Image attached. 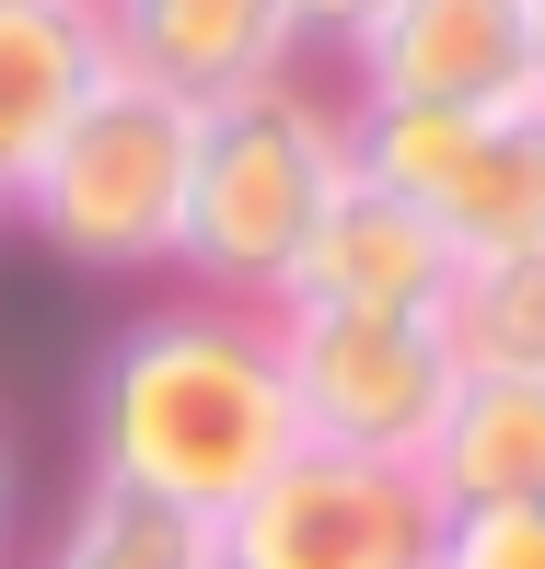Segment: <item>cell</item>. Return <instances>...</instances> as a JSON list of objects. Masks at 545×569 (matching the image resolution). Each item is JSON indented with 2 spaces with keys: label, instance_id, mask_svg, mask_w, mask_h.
Listing matches in <instances>:
<instances>
[{
  "label": "cell",
  "instance_id": "cell-1",
  "mask_svg": "<svg viewBox=\"0 0 545 569\" xmlns=\"http://www.w3.org/2000/svg\"><path fill=\"white\" fill-rule=\"evenodd\" d=\"M82 442H93L105 488H140L163 511L221 523L302 442L279 326L255 302H210V291H174L151 315H128L82 383Z\"/></svg>",
  "mask_w": 545,
  "mask_h": 569
},
{
  "label": "cell",
  "instance_id": "cell-2",
  "mask_svg": "<svg viewBox=\"0 0 545 569\" xmlns=\"http://www.w3.org/2000/svg\"><path fill=\"white\" fill-rule=\"evenodd\" d=\"M336 187H349V93H314L302 70H279L255 93L198 106L186 210H174V279L268 315Z\"/></svg>",
  "mask_w": 545,
  "mask_h": 569
},
{
  "label": "cell",
  "instance_id": "cell-3",
  "mask_svg": "<svg viewBox=\"0 0 545 569\" xmlns=\"http://www.w3.org/2000/svg\"><path fill=\"white\" fill-rule=\"evenodd\" d=\"M186 140H198V106H174L140 70H105V82L82 93V117L47 140V163L12 187L0 221H23L82 279H151V268H174Z\"/></svg>",
  "mask_w": 545,
  "mask_h": 569
},
{
  "label": "cell",
  "instance_id": "cell-4",
  "mask_svg": "<svg viewBox=\"0 0 545 569\" xmlns=\"http://www.w3.org/2000/svg\"><path fill=\"white\" fill-rule=\"evenodd\" d=\"M279 326V372H291L302 442L325 453H372V465H418L441 407L464 383V349L441 315H268Z\"/></svg>",
  "mask_w": 545,
  "mask_h": 569
},
{
  "label": "cell",
  "instance_id": "cell-5",
  "mask_svg": "<svg viewBox=\"0 0 545 569\" xmlns=\"http://www.w3.org/2000/svg\"><path fill=\"white\" fill-rule=\"evenodd\" d=\"M210 535H221V569H430L441 500L418 488V465L291 442Z\"/></svg>",
  "mask_w": 545,
  "mask_h": 569
},
{
  "label": "cell",
  "instance_id": "cell-6",
  "mask_svg": "<svg viewBox=\"0 0 545 569\" xmlns=\"http://www.w3.org/2000/svg\"><path fill=\"white\" fill-rule=\"evenodd\" d=\"M453 268H464V244L418 198L349 174L314 210V232H302V256H291L268 315H441V302H453Z\"/></svg>",
  "mask_w": 545,
  "mask_h": 569
},
{
  "label": "cell",
  "instance_id": "cell-7",
  "mask_svg": "<svg viewBox=\"0 0 545 569\" xmlns=\"http://www.w3.org/2000/svg\"><path fill=\"white\" fill-rule=\"evenodd\" d=\"M336 70H349V106H523L534 12L523 0H383Z\"/></svg>",
  "mask_w": 545,
  "mask_h": 569
},
{
  "label": "cell",
  "instance_id": "cell-8",
  "mask_svg": "<svg viewBox=\"0 0 545 569\" xmlns=\"http://www.w3.org/2000/svg\"><path fill=\"white\" fill-rule=\"evenodd\" d=\"M93 12H105L117 70L163 82L174 106H221V93H255L279 70H302L291 0H93Z\"/></svg>",
  "mask_w": 545,
  "mask_h": 569
},
{
  "label": "cell",
  "instance_id": "cell-9",
  "mask_svg": "<svg viewBox=\"0 0 545 569\" xmlns=\"http://www.w3.org/2000/svg\"><path fill=\"white\" fill-rule=\"evenodd\" d=\"M105 70H117V47L93 0H0V210Z\"/></svg>",
  "mask_w": 545,
  "mask_h": 569
},
{
  "label": "cell",
  "instance_id": "cell-10",
  "mask_svg": "<svg viewBox=\"0 0 545 569\" xmlns=\"http://www.w3.org/2000/svg\"><path fill=\"white\" fill-rule=\"evenodd\" d=\"M418 488L441 511L464 500H545V372H464L441 407Z\"/></svg>",
  "mask_w": 545,
  "mask_h": 569
},
{
  "label": "cell",
  "instance_id": "cell-11",
  "mask_svg": "<svg viewBox=\"0 0 545 569\" xmlns=\"http://www.w3.org/2000/svg\"><path fill=\"white\" fill-rule=\"evenodd\" d=\"M430 221L453 232L464 256L545 244V93H523V106H487L476 128H464L453 174L430 187Z\"/></svg>",
  "mask_w": 545,
  "mask_h": 569
},
{
  "label": "cell",
  "instance_id": "cell-12",
  "mask_svg": "<svg viewBox=\"0 0 545 569\" xmlns=\"http://www.w3.org/2000/svg\"><path fill=\"white\" fill-rule=\"evenodd\" d=\"M36 569H221V535L198 523V511H163V500H140V488L93 477L82 500H70V523L47 535Z\"/></svg>",
  "mask_w": 545,
  "mask_h": 569
},
{
  "label": "cell",
  "instance_id": "cell-13",
  "mask_svg": "<svg viewBox=\"0 0 545 569\" xmlns=\"http://www.w3.org/2000/svg\"><path fill=\"white\" fill-rule=\"evenodd\" d=\"M453 326L464 372H545V244H511V256H464L453 268Z\"/></svg>",
  "mask_w": 545,
  "mask_h": 569
},
{
  "label": "cell",
  "instance_id": "cell-14",
  "mask_svg": "<svg viewBox=\"0 0 545 569\" xmlns=\"http://www.w3.org/2000/svg\"><path fill=\"white\" fill-rule=\"evenodd\" d=\"M430 569H545V500H464V511H441Z\"/></svg>",
  "mask_w": 545,
  "mask_h": 569
},
{
  "label": "cell",
  "instance_id": "cell-15",
  "mask_svg": "<svg viewBox=\"0 0 545 569\" xmlns=\"http://www.w3.org/2000/svg\"><path fill=\"white\" fill-rule=\"evenodd\" d=\"M372 12L383 0H291V47L302 59H349V47L372 36Z\"/></svg>",
  "mask_w": 545,
  "mask_h": 569
},
{
  "label": "cell",
  "instance_id": "cell-16",
  "mask_svg": "<svg viewBox=\"0 0 545 569\" xmlns=\"http://www.w3.org/2000/svg\"><path fill=\"white\" fill-rule=\"evenodd\" d=\"M0 569H23V477H12V442H0Z\"/></svg>",
  "mask_w": 545,
  "mask_h": 569
},
{
  "label": "cell",
  "instance_id": "cell-17",
  "mask_svg": "<svg viewBox=\"0 0 545 569\" xmlns=\"http://www.w3.org/2000/svg\"><path fill=\"white\" fill-rule=\"evenodd\" d=\"M523 12H534V93H545V0H523Z\"/></svg>",
  "mask_w": 545,
  "mask_h": 569
}]
</instances>
